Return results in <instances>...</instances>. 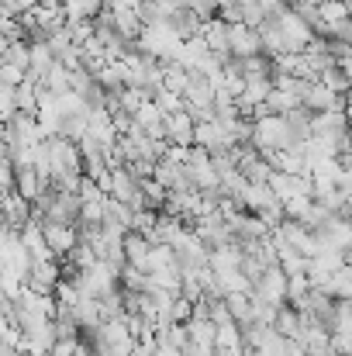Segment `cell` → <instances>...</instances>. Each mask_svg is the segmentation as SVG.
I'll list each match as a JSON object with an SVG mask.
<instances>
[{
    "label": "cell",
    "instance_id": "obj_1",
    "mask_svg": "<svg viewBox=\"0 0 352 356\" xmlns=\"http://www.w3.org/2000/svg\"><path fill=\"white\" fill-rule=\"evenodd\" d=\"M301 108H308L311 115H325V111H342L346 115V97L325 90L321 83H311L308 94H304V101H301Z\"/></svg>",
    "mask_w": 352,
    "mask_h": 356
},
{
    "label": "cell",
    "instance_id": "obj_2",
    "mask_svg": "<svg viewBox=\"0 0 352 356\" xmlns=\"http://www.w3.org/2000/svg\"><path fill=\"white\" fill-rule=\"evenodd\" d=\"M228 56L232 59H249V56H262L259 49V35L245 24H228Z\"/></svg>",
    "mask_w": 352,
    "mask_h": 356
},
{
    "label": "cell",
    "instance_id": "obj_3",
    "mask_svg": "<svg viewBox=\"0 0 352 356\" xmlns=\"http://www.w3.org/2000/svg\"><path fill=\"white\" fill-rule=\"evenodd\" d=\"M131 121L145 131V138H152V142H166V115H162L152 101H145V104L131 115Z\"/></svg>",
    "mask_w": 352,
    "mask_h": 356
},
{
    "label": "cell",
    "instance_id": "obj_4",
    "mask_svg": "<svg viewBox=\"0 0 352 356\" xmlns=\"http://www.w3.org/2000/svg\"><path fill=\"white\" fill-rule=\"evenodd\" d=\"M42 238H45L49 252H73L76 229H73V225H59V222H45V225H42Z\"/></svg>",
    "mask_w": 352,
    "mask_h": 356
},
{
    "label": "cell",
    "instance_id": "obj_5",
    "mask_svg": "<svg viewBox=\"0 0 352 356\" xmlns=\"http://www.w3.org/2000/svg\"><path fill=\"white\" fill-rule=\"evenodd\" d=\"M201 42H204V49H208L211 56L228 59V24H221L218 17L208 21V24L201 28Z\"/></svg>",
    "mask_w": 352,
    "mask_h": 356
},
{
    "label": "cell",
    "instance_id": "obj_6",
    "mask_svg": "<svg viewBox=\"0 0 352 356\" xmlns=\"http://www.w3.org/2000/svg\"><path fill=\"white\" fill-rule=\"evenodd\" d=\"M166 142L180 145V149H190L194 145V121L187 111H176L166 118Z\"/></svg>",
    "mask_w": 352,
    "mask_h": 356
},
{
    "label": "cell",
    "instance_id": "obj_7",
    "mask_svg": "<svg viewBox=\"0 0 352 356\" xmlns=\"http://www.w3.org/2000/svg\"><path fill=\"white\" fill-rule=\"evenodd\" d=\"M108 10H111V28H115V35H121L124 42L135 45V38H138V31H142L138 14L128 10V7H115V3H108Z\"/></svg>",
    "mask_w": 352,
    "mask_h": 356
},
{
    "label": "cell",
    "instance_id": "obj_8",
    "mask_svg": "<svg viewBox=\"0 0 352 356\" xmlns=\"http://www.w3.org/2000/svg\"><path fill=\"white\" fill-rule=\"evenodd\" d=\"M52 63H56V59H52V52H49L45 42H28V73L45 76V70H49Z\"/></svg>",
    "mask_w": 352,
    "mask_h": 356
},
{
    "label": "cell",
    "instance_id": "obj_9",
    "mask_svg": "<svg viewBox=\"0 0 352 356\" xmlns=\"http://www.w3.org/2000/svg\"><path fill=\"white\" fill-rule=\"evenodd\" d=\"M38 87H45V90H49V94H56V97H59V94H66V90H69V70H66V66H59V63H52V66L45 70V76H42V83H38Z\"/></svg>",
    "mask_w": 352,
    "mask_h": 356
},
{
    "label": "cell",
    "instance_id": "obj_10",
    "mask_svg": "<svg viewBox=\"0 0 352 356\" xmlns=\"http://www.w3.org/2000/svg\"><path fill=\"white\" fill-rule=\"evenodd\" d=\"M159 66H162V73H159L162 90H173V94H180V97H183V87H187V70H183V66H176V63H159Z\"/></svg>",
    "mask_w": 352,
    "mask_h": 356
},
{
    "label": "cell",
    "instance_id": "obj_11",
    "mask_svg": "<svg viewBox=\"0 0 352 356\" xmlns=\"http://www.w3.org/2000/svg\"><path fill=\"white\" fill-rule=\"evenodd\" d=\"M315 83H321L325 90H332V94H339V97H346V90H349V76H346L342 70H335V66H328V70H321Z\"/></svg>",
    "mask_w": 352,
    "mask_h": 356
},
{
    "label": "cell",
    "instance_id": "obj_12",
    "mask_svg": "<svg viewBox=\"0 0 352 356\" xmlns=\"http://www.w3.org/2000/svg\"><path fill=\"white\" fill-rule=\"evenodd\" d=\"M149 101H152V104H156V108H159L166 118L187 108V101H183L180 94H173V90H162V87H159V90H152V97H149Z\"/></svg>",
    "mask_w": 352,
    "mask_h": 356
},
{
    "label": "cell",
    "instance_id": "obj_13",
    "mask_svg": "<svg viewBox=\"0 0 352 356\" xmlns=\"http://www.w3.org/2000/svg\"><path fill=\"white\" fill-rule=\"evenodd\" d=\"M145 101H149V94H145V90H138V87H121V90H117V104H121V111H124V115H135Z\"/></svg>",
    "mask_w": 352,
    "mask_h": 356
},
{
    "label": "cell",
    "instance_id": "obj_14",
    "mask_svg": "<svg viewBox=\"0 0 352 356\" xmlns=\"http://www.w3.org/2000/svg\"><path fill=\"white\" fill-rule=\"evenodd\" d=\"M269 90H273V83L269 80H245V90H242V101L245 104H262L266 97H269Z\"/></svg>",
    "mask_w": 352,
    "mask_h": 356
},
{
    "label": "cell",
    "instance_id": "obj_15",
    "mask_svg": "<svg viewBox=\"0 0 352 356\" xmlns=\"http://www.w3.org/2000/svg\"><path fill=\"white\" fill-rule=\"evenodd\" d=\"M14 108H17L21 115H35V111H38V101H35V87H31V83L14 87Z\"/></svg>",
    "mask_w": 352,
    "mask_h": 356
},
{
    "label": "cell",
    "instance_id": "obj_16",
    "mask_svg": "<svg viewBox=\"0 0 352 356\" xmlns=\"http://www.w3.org/2000/svg\"><path fill=\"white\" fill-rule=\"evenodd\" d=\"M318 17H321L325 24L349 17V0H321V3H318Z\"/></svg>",
    "mask_w": 352,
    "mask_h": 356
},
{
    "label": "cell",
    "instance_id": "obj_17",
    "mask_svg": "<svg viewBox=\"0 0 352 356\" xmlns=\"http://www.w3.org/2000/svg\"><path fill=\"white\" fill-rule=\"evenodd\" d=\"M0 63H10V66H17L21 73H28V42H10Z\"/></svg>",
    "mask_w": 352,
    "mask_h": 356
},
{
    "label": "cell",
    "instance_id": "obj_18",
    "mask_svg": "<svg viewBox=\"0 0 352 356\" xmlns=\"http://www.w3.org/2000/svg\"><path fill=\"white\" fill-rule=\"evenodd\" d=\"M187 10H190L201 24H208V21L218 17V3H215V0H187Z\"/></svg>",
    "mask_w": 352,
    "mask_h": 356
},
{
    "label": "cell",
    "instance_id": "obj_19",
    "mask_svg": "<svg viewBox=\"0 0 352 356\" xmlns=\"http://www.w3.org/2000/svg\"><path fill=\"white\" fill-rule=\"evenodd\" d=\"M90 87H94V76H90V73H87L83 66L69 70V90H73V94H80V97H83V94H87Z\"/></svg>",
    "mask_w": 352,
    "mask_h": 356
},
{
    "label": "cell",
    "instance_id": "obj_20",
    "mask_svg": "<svg viewBox=\"0 0 352 356\" xmlns=\"http://www.w3.org/2000/svg\"><path fill=\"white\" fill-rule=\"evenodd\" d=\"M45 45H49V52H52V59H59V56H62V52H66V49L73 45V42H69V31H66V24H62L59 31H52Z\"/></svg>",
    "mask_w": 352,
    "mask_h": 356
},
{
    "label": "cell",
    "instance_id": "obj_21",
    "mask_svg": "<svg viewBox=\"0 0 352 356\" xmlns=\"http://www.w3.org/2000/svg\"><path fill=\"white\" fill-rule=\"evenodd\" d=\"M24 83V73L17 70V66H10V63H0V87H21Z\"/></svg>",
    "mask_w": 352,
    "mask_h": 356
},
{
    "label": "cell",
    "instance_id": "obj_22",
    "mask_svg": "<svg viewBox=\"0 0 352 356\" xmlns=\"http://www.w3.org/2000/svg\"><path fill=\"white\" fill-rule=\"evenodd\" d=\"M287 3H290V0H287Z\"/></svg>",
    "mask_w": 352,
    "mask_h": 356
}]
</instances>
